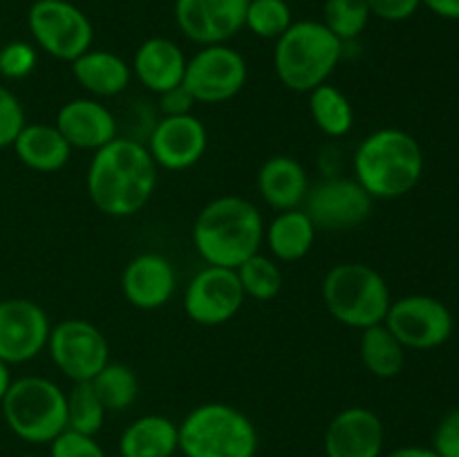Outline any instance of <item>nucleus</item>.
I'll return each instance as SVG.
<instances>
[{"instance_id":"4be33fe9","label":"nucleus","mask_w":459,"mask_h":457,"mask_svg":"<svg viewBox=\"0 0 459 457\" xmlns=\"http://www.w3.org/2000/svg\"><path fill=\"white\" fill-rule=\"evenodd\" d=\"M72 74L81 88L92 92L94 97H117L128 88L133 67L119 54L108 49H88L72 61Z\"/></svg>"},{"instance_id":"9b49d317","label":"nucleus","mask_w":459,"mask_h":457,"mask_svg":"<svg viewBox=\"0 0 459 457\" xmlns=\"http://www.w3.org/2000/svg\"><path fill=\"white\" fill-rule=\"evenodd\" d=\"M385 325L406 349H433L453 334V314L435 296L412 294L393 300Z\"/></svg>"},{"instance_id":"2eb2a0df","label":"nucleus","mask_w":459,"mask_h":457,"mask_svg":"<svg viewBox=\"0 0 459 457\" xmlns=\"http://www.w3.org/2000/svg\"><path fill=\"white\" fill-rule=\"evenodd\" d=\"M249 0H175L179 31L197 45L227 43L245 30Z\"/></svg>"},{"instance_id":"aec40b11","label":"nucleus","mask_w":459,"mask_h":457,"mask_svg":"<svg viewBox=\"0 0 459 457\" xmlns=\"http://www.w3.org/2000/svg\"><path fill=\"white\" fill-rule=\"evenodd\" d=\"M186 61L182 47L166 36H152L143 40L134 52L133 72L139 83L151 92L161 94L184 81Z\"/></svg>"},{"instance_id":"f704fd0d","label":"nucleus","mask_w":459,"mask_h":457,"mask_svg":"<svg viewBox=\"0 0 459 457\" xmlns=\"http://www.w3.org/2000/svg\"><path fill=\"white\" fill-rule=\"evenodd\" d=\"M52 457H106L92 435L76 433L65 428L56 439H52Z\"/></svg>"},{"instance_id":"a878e982","label":"nucleus","mask_w":459,"mask_h":457,"mask_svg":"<svg viewBox=\"0 0 459 457\" xmlns=\"http://www.w3.org/2000/svg\"><path fill=\"white\" fill-rule=\"evenodd\" d=\"M361 361L370 375L379 379H394L406 363V348L385 323L366 327L361 334Z\"/></svg>"},{"instance_id":"c9c22d12","label":"nucleus","mask_w":459,"mask_h":457,"mask_svg":"<svg viewBox=\"0 0 459 457\" xmlns=\"http://www.w3.org/2000/svg\"><path fill=\"white\" fill-rule=\"evenodd\" d=\"M433 451L439 457H459V408L448 412L433 435Z\"/></svg>"},{"instance_id":"39448f33","label":"nucleus","mask_w":459,"mask_h":457,"mask_svg":"<svg viewBox=\"0 0 459 457\" xmlns=\"http://www.w3.org/2000/svg\"><path fill=\"white\" fill-rule=\"evenodd\" d=\"M323 300L336 321L357 330L384 323L393 303L385 278L363 263L332 267L323 278Z\"/></svg>"},{"instance_id":"f257e3e1","label":"nucleus","mask_w":459,"mask_h":457,"mask_svg":"<svg viewBox=\"0 0 459 457\" xmlns=\"http://www.w3.org/2000/svg\"><path fill=\"white\" fill-rule=\"evenodd\" d=\"M85 184L101 213L128 218L139 213L155 193L157 164L143 143L117 137L94 151Z\"/></svg>"},{"instance_id":"20e7f679","label":"nucleus","mask_w":459,"mask_h":457,"mask_svg":"<svg viewBox=\"0 0 459 457\" xmlns=\"http://www.w3.org/2000/svg\"><path fill=\"white\" fill-rule=\"evenodd\" d=\"M343 54V40L323 22L299 21L276 40L273 70L281 83L294 92H312L327 83Z\"/></svg>"},{"instance_id":"58836bf2","label":"nucleus","mask_w":459,"mask_h":457,"mask_svg":"<svg viewBox=\"0 0 459 457\" xmlns=\"http://www.w3.org/2000/svg\"><path fill=\"white\" fill-rule=\"evenodd\" d=\"M421 4L446 21H459V0H421Z\"/></svg>"},{"instance_id":"79ce46f5","label":"nucleus","mask_w":459,"mask_h":457,"mask_svg":"<svg viewBox=\"0 0 459 457\" xmlns=\"http://www.w3.org/2000/svg\"><path fill=\"white\" fill-rule=\"evenodd\" d=\"M117 457H124V455H117Z\"/></svg>"},{"instance_id":"f8f14e48","label":"nucleus","mask_w":459,"mask_h":457,"mask_svg":"<svg viewBox=\"0 0 459 457\" xmlns=\"http://www.w3.org/2000/svg\"><path fill=\"white\" fill-rule=\"evenodd\" d=\"M372 195L348 177H332L316 184L305 197V213L323 231H350L370 218Z\"/></svg>"},{"instance_id":"473e14b6","label":"nucleus","mask_w":459,"mask_h":457,"mask_svg":"<svg viewBox=\"0 0 459 457\" xmlns=\"http://www.w3.org/2000/svg\"><path fill=\"white\" fill-rule=\"evenodd\" d=\"M39 54L31 43L25 40H12L7 45H0V76L4 79H25L34 72Z\"/></svg>"},{"instance_id":"7ed1b4c3","label":"nucleus","mask_w":459,"mask_h":457,"mask_svg":"<svg viewBox=\"0 0 459 457\" xmlns=\"http://www.w3.org/2000/svg\"><path fill=\"white\" fill-rule=\"evenodd\" d=\"M424 175V151L411 133L381 128L368 134L354 152V179L372 200H397Z\"/></svg>"},{"instance_id":"a211bd4d","label":"nucleus","mask_w":459,"mask_h":457,"mask_svg":"<svg viewBox=\"0 0 459 457\" xmlns=\"http://www.w3.org/2000/svg\"><path fill=\"white\" fill-rule=\"evenodd\" d=\"M178 285V273L169 258L142 254L130 260L121 276V289L130 305L139 309L164 307Z\"/></svg>"},{"instance_id":"1a4fd4ad","label":"nucleus","mask_w":459,"mask_h":457,"mask_svg":"<svg viewBox=\"0 0 459 457\" xmlns=\"http://www.w3.org/2000/svg\"><path fill=\"white\" fill-rule=\"evenodd\" d=\"M182 83L195 103H224L245 88L247 61L227 43L204 45L186 61Z\"/></svg>"},{"instance_id":"c756f323","label":"nucleus","mask_w":459,"mask_h":457,"mask_svg":"<svg viewBox=\"0 0 459 457\" xmlns=\"http://www.w3.org/2000/svg\"><path fill=\"white\" fill-rule=\"evenodd\" d=\"M106 408L90 381H79L67 394V428L83 435H97L106 419Z\"/></svg>"},{"instance_id":"0eeeda50","label":"nucleus","mask_w":459,"mask_h":457,"mask_svg":"<svg viewBox=\"0 0 459 457\" xmlns=\"http://www.w3.org/2000/svg\"><path fill=\"white\" fill-rule=\"evenodd\" d=\"M0 403L12 433L30 444H49L67 428V394L45 376L12 381Z\"/></svg>"},{"instance_id":"ea45409f","label":"nucleus","mask_w":459,"mask_h":457,"mask_svg":"<svg viewBox=\"0 0 459 457\" xmlns=\"http://www.w3.org/2000/svg\"><path fill=\"white\" fill-rule=\"evenodd\" d=\"M388 457H439L433 448H421V446H406L397 448V451L390 453Z\"/></svg>"},{"instance_id":"4468645a","label":"nucleus","mask_w":459,"mask_h":457,"mask_svg":"<svg viewBox=\"0 0 459 457\" xmlns=\"http://www.w3.org/2000/svg\"><path fill=\"white\" fill-rule=\"evenodd\" d=\"M49 318L30 298L0 300V358L4 363H25L48 348Z\"/></svg>"},{"instance_id":"6ab92c4d","label":"nucleus","mask_w":459,"mask_h":457,"mask_svg":"<svg viewBox=\"0 0 459 457\" xmlns=\"http://www.w3.org/2000/svg\"><path fill=\"white\" fill-rule=\"evenodd\" d=\"M56 128L72 148L99 151L117 139L115 115L97 99H74L61 106L56 115Z\"/></svg>"},{"instance_id":"6e6552de","label":"nucleus","mask_w":459,"mask_h":457,"mask_svg":"<svg viewBox=\"0 0 459 457\" xmlns=\"http://www.w3.org/2000/svg\"><path fill=\"white\" fill-rule=\"evenodd\" d=\"M27 25L36 45L58 61L72 63L92 49V22L70 0H36L27 13Z\"/></svg>"},{"instance_id":"cd10ccee","label":"nucleus","mask_w":459,"mask_h":457,"mask_svg":"<svg viewBox=\"0 0 459 457\" xmlns=\"http://www.w3.org/2000/svg\"><path fill=\"white\" fill-rule=\"evenodd\" d=\"M97 397L101 399L103 408L112 412L126 410L134 403L139 394V379L133 367L124 363H108L92 381Z\"/></svg>"},{"instance_id":"ddd939ff","label":"nucleus","mask_w":459,"mask_h":457,"mask_svg":"<svg viewBox=\"0 0 459 457\" xmlns=\"http://www.w3.org/2000/svg\"><path fill=\"white\" fill-rule=\"evenodd\" d=\"M245 298L236 269L209 264L188 282L184 312L197 325H222L240 312Z\"/></svg>"},{"instance_id":"72a5a7b5","label":"nucleus","mask_w":459,"mask_h":457,"mask_svg":"<svg viewBox=\"0 0 459 457\" xmlns=\"http://www.w3.org/2000/svg\"><path fill=\"white\" fill-rule=\"evenodd\" d=\"M25 128V110L12 90L0 85V148L13 146L18 133Z\"/></svg>"},{"instance_id":"4c0bfd02","label":"nucleus","mask_w":459,"mask_h":457,"mask_svg":"<svg viewBox=\"0 0 459 457\" xmlns=\"http://www.w3.org/2000/svg\"><path fill=\"white\" fill-rule=\"evenodd\" d=\"M193 106H195V99H193V94L184 88V83L175 85V88L160 94V108L164 116L193 115Z\"/></svg>"},{"instance_id":"a19ab883","label":"nucleus","mask_w":459,"mask_h":457,"mask_svg":"<svg viewBox=\"0 0 459 457\" xmlns=\"http://www.w3.org/2000/svg\"><path fill=\"white\" fill-rule=\"evenodd\" d=\"M9 385H12V375H9V363H4L3 358H0V401H3V397L7 394Z\"/></svg>"},{"instance_id":"f3484780","label":"nucleus","mask_w":459,"mask_h":457,"mask_svg":"<svg viewBox=\"0 0 459 457\" xmlns=\"http://www.w3.org/2000/svg\"><path fill=\"white\" fill-rule=\"evenodd\" d=\"M384 451V424L370 408L341 410L325 430V457H379Z\"/></svg>"},{"instance_id":"f03ea898","label":"nucleus","mask_w":459,"mask_h":457,"mask_svg":"<svg viewBox=\"0 0 459 457\" xmlns=\"http://www.w3.org/2000/svg\"><path fill=\"white\" fill-rule=\"evenodd\" d=\"M264 222L258 206L238 195L211 200L193 224V245L206 264L236 269L258 254Z\"/></svg>"},{"instance_id":"393cba45","label":"nucleus","mask_w":459,"mask_h":457,"mask_svg":"<svg viewBox=\"0 0 459 457\" xmlns=\"http://www.w3.org/2000/svg\"><path fill=\"white\" fill-rule=\"evenodd\" d=\"M316 224L303 209L281 211L264 231L269 251L282 263H294L312 251L316 240Z\"/></svg>"},{"instance_id":"412c9836","label":"nucleus","mask_w":459,"mask_h":457,"mask_svg":"<svg viewBox=\"0 0 459 457\" xmlns=\"http://www.w3.org/2000/svg\"><path fill=\"white\" fill-rule=\"evenodd\" d=\"M309 191L307 173L299 160L290 155H273L260 166L258 193L272 209H300Z\"/></svg>"},{"instance_id":"7c9ffc66","label":"nucleus","mask_w":459,"mask_h":457,"mask_svg":"<svg viewBox=\"0 0 459 457\" xmlns=\"http://www.w3.org/2000/svg\"><path fill=\"white\" fill-rule=\"evenodd\" d=\"M370 18L368 0H325L323 4V25L343 43L359 39Z\"/></svg>"},{"instance_id":"423d86ee","label":"nucleus","mask_w":459,"mask_h":457,"mask_svg":"<svg viewBox=\"0 0 459 457\" xmlns=\"http://www.w3.org/2000/svg\"><path fill=\"white\" fill-rule=\"evenodd\" d=\"M186 457H254L258 433L249 417L229 403H202L178 426Z\"/></svg>"},{"instance_id":"c85d7f7f","label":"nucleus","mask_w":459,"mask_h":457,"mask_svg":"<svg viewBox=\"0 0 459 457\" xmlns=\"http://www.w3.org/2000/svg\"><path fill=\"white\" fill-rule=\"evenodd\" d=\"M238 280H240L245 296L254 300H272L282 289V272L272 258L254 254L247 258L240 267H236Z\"/></svg>"},{"instance_id":"2f4dec72","label":"nucleus","mask_w":459,"mask_h":457,"mask_svg":"<svg viewBox=\"0 0 459 457\" xmlns=\"http://www.w3.org/2000/svg\"><path fill=\"white\" fill-rule=\"evenodd\" d=\"M294 22L285 0H249L245 27L258 39L278 40Z\"/></svg>"},{"instance_id":"bb28decb","label":"nucleus","mask_w":459,"mask_h":457,"mask_svg":"<svg viewBox=\"0 0 459 457\" xmlns=\"http://www.w3.org/2000/svg\"><path fill=\"white\" fill-rule=\"evenodd\" d=\"M312 119L327 137H343L352 130L354 110L350 99L336 85L323 83L309 92Z\"/></svg>"},{"instance_id":"e433bc0d","label":"nucleus","mask_w":459,"mask_h":457,"mask_svg":"<svg viewBox=\"0 0 459 457\" xmlns=\"http://www.w3.org/2000/svg\"><path fill=\"white\" fill-rule=\"evenodd\" d=\"M372 16L388 22H402L415 16L417 9L421 7V0H368Z\"/></svg>"},{"instance_id":"dca6fc26","label":"nucleus","mask_w":459,"mask_h":457,"mask_svg":"<svg viewBox=\"0 0 459 457\" xmlns=\"http://www.w3.org/2000/svg\"><path fill=\"white\" fill-rule=\"evenodd\" d=\"M209 143L204 124L195 115L161 116L148 137V152L166 170H186L202 160Z\"/></svg>"},{"instance_id":"b1692460","label":"nucleus","mask_w":459,"mask_h":457,"mask_svg":"<svg viewBox=\"0 0 459 457\" xmlns=\"http://www.w3.org/2000/svg\"><path fill=\"white\" fill-rule=\"evenodd\" d=\"M178 448V426L164 415L139 417L119 439V455L124 457H173Z\"/></svg>"},{"instance_id":"9d476101","label":"nucleus","mask_w":459,"mask_h":457,"mask_svg":"<svg viewBox=\"0 0 459 457\" xmlns=\"http://www.w3.org/2000/svg\"><path fill=\"white\" fill-rule=\"evenodd\" d=\"M48 348L58 370L74 384L92 381L110 363L106 336L97 325L83 318H67L58 323L49 332Z\"/></svg>"},{"instance_id":"5701e85b","label":"nucleus","mask_w":459,"mask_h":457,"mask_svg":"<svg viewBox=\"0 0 459 457\" xmlns=\"http://www.w3.org/2000/svg\"><path fill=\"white\" fill-rule=\"evenodd\" d=\"M13 151L27 168L39 173L61 170L72 157L67 139L58 133L56 125L48 124H25L13 142Z\"/></svg>"},{"instance_id":"37998d69","label":"nucleus","mask_w":459,"mask_h":457,"mask_svg":"<svg viewBox=\"0 0 459 457\" xmlns=\"http://www.w3.org/2000/svg\"><path fill=\"white\" fill-rule=\"evenodd\" d=\"M318 457H325V455H318Z\"/></svg>"}]
</instances>
